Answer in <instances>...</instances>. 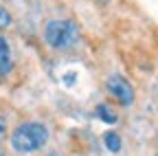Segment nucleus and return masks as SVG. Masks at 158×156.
I'll list each match as a JSON object with an SVG mask.
<instances>
[{
  "mask_svg": "<svg viewBox=\"0 0 158 156\" xmlns=\"http://www.w3.org/2000/svg\"><path fill=\"white\" fill-rule=\"evenodd\" d=\"M48 141V130L42 123H22L11 134V147L20 154H31Z\"/></svg>",
  "mask_w": 158,
  "mask_h": 156,
  "instance_id": "obj_1",
  "label": "nucleus"
},
{
  "mask_svg": "<svg viewBox=\"0 0 158 156\" xmlns=\"http://www.w3.org/2000/svg\"><path fill=\"white\" fill-rule=\"evenodd\" d=\"M44 37L48 46L66 51L79 42V29L73 20H51L44 29Z\"/></svg>",
  "mask_w": 158,
  "mask_h": 156,
  "instance_id": "obj_2",
  "label": "nucleus"
},
{
  "mask_svg": "<svg viewBox=\"0 0 158 156\" xmlns=\"http://www.w3.org/2000/svg\"><path fill=\"white\" fill-rule=\"evenodd\" d=\"M106 86H108L110 95H114V99L121 103V106H130V103L134 101V88H132V84L125 79V77H121V75H110Z\"/></svg>",
  "mask_w": 158,
  "mask_h": 156,
  "instance_id": "obj_3",
  "label": "nucleus"
},
{
  "mask_svg": "<svg viewBox=\"0 0 158 156\" xmlns=\"http://www.w3.org/2000/svg\"><path fill=\"white\" fill-rule=\"evenodd\" d=\"M11 48L9 42L0 35V75H9L11 73Z\"/></svg>",
  "mask_w": 158,
  "mask_h": 156,
  "instance_id": "obj_4",
  "label": "nucleus"
},
{
  "mask_svg": "<svg viewBox=\"0 0 158 156\" xmlns=\"http://www.w3.org/2000/svg\"><path fill=\"white\" fill-rule=\"evenodd\" d=\"M97 116L101 121H106L108 125H112V123H116V114L110 110V106H106V103H99L97 106Z\"/></svg>",
  "mask_w": 158,
  "mask_h": 156,
  "instance_id": "obj_5",
  "label": "nucleus"
},
{
  "mask_svg": "<svg viewBox=\"0 0 158 156\" xmlns=\"http://www.w3.org/2000/svg\"><path fill=\"white\" fill-rule=\"evenodd\" d=\"M103 143L110 152H118L121 150V136H118L116 132H106L103 134Z\"/></svg>",
  "mask_w": 158,
  "mask_h": 156,
  "instance_id": "obj_6",
  "label": "nucleus"
},
{
  "mask_svg": "<svg viewBox=\"0 0 158 156\" xmlns=\"http://www.w3.org/2000/svg\"><path fill=\"white\" fill-rule=\"evenodd\" d=\"M7 27H11V13L0 7V29H7Z\"/></svg>",
  "mask_w": 158,
  "mask_h": 156,
  "instance_id": "obj_7",
  "label": "nucleus"
},
{
  "mask_svg": "<svg viewBox=\"0 0 158 156\" xmlns=\"http://www.w3.org/2000/svg\"><path fill=\"white\" fill-rule=\"evenodd\" d=\"M7 136V121L5 119H0V141H2Z\"/></svg>",
  "mask_w": 158,
  "mask_h": 156,
  "instance_id": "obj_8",
  "label": "nucleus"
},
{
  "mask_svg": "<svg viewBox=\"0 0 158 156\" xmlns=\"http://www.w3.org/2000/svg\"><path fill=\"white\" fill-rule=\"evenodd\" d=\"M46 156H59V154H46Z\"/></svg>",
  "mask_w": 158,
  "mask_h": 156,
  "instance_id": "obj_9",
  "label": "nucleus"
},
{
  "mask_svg": "<svg viewBox=\"0 0 158 156\" xmlns=\"http://www.w3.org/2000/svg\"><path fill=\"white\" fill-rule=\"evenodd\" d=\"M99 2H110V0H99Z\"/></svg>",
  "mask_w": 158,
  "mask_h": 156,
  "instance_id": "obj_10",
  "label": "nucleus"
},
{
  "mask_svg": "<svg viewBox=\"0 0 158 156\" xmlns=\"http://www.w3.org/2000/svg\"><path fill=\"white\" fill-rule=\"evenodd\" d=\"M0 156H2V152H0Z\"/></svg>",
  "mask_w": 158,
  "mask_h": 156,
  "instance_id": "obj_11",
  "label": "nucleus"
},
{
  "mask_svg": "<svg viewBox=\"0 0 158 156\" xmlns=\"http://www.w3.org/2000/svg\"><path fill=\"white\" fill-rule=\"evenodd\" d=\"M156 156H158V154H156Z\"/></svg>",
  "mask_w": 158,
  "mask_h": 156,
  "instance_id": "obj_12",
  "label": "nucleus"
}]
</instances>
